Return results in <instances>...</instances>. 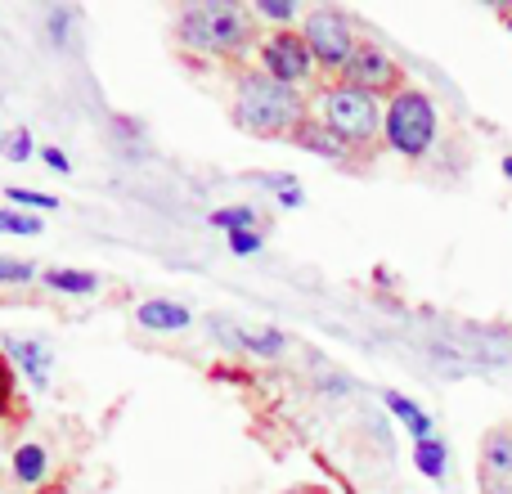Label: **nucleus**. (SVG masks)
Returning a JSON list of instances; mask_svg holds the SVG:
<instances>
[{
    "label": "nucleus",
    "mask_w": 512,
    "mask_h": 494,
    "mask_svg": "<svg viewBox=\"0 0 512 494\" xmlns=\"http://www.w3.org/2000/svg\"><path fill=\"white\" fill-rule=\"evenodd\" d=\"M203 14H207V23H212L216 54H243L256 41L252 14L243 5H234V0H203Z\"/></svg>",
    "instance_id": "nucleus-7"
},
{
    "label": "nucleus",
    "mask_w": 512,
    "mask_h": 494,
    "mask_svg": "<svg viewBox=\"0 0 512 494\" xmlns=\"http://www.w3.org/2000/svg\"><path fill=\"white\" fill-rule=\"evenodd\" d=\"M5 355L9 360H18V369L32 378V387L36 391H45L50 387V351H45L36 337H5Z\"/></svg>",
    "instance_id": "nucleus-8"
},
{
    "label": "nucleus",
    "mask_w": 512,
    "mask_h": 494,
    "mask_svg": "<svg viewBox=\"0 0 512 494\" xmlns=\"http://www.w3.org/2000/svg\"><path fill=\"white\" fill-rule=\"evenodd\" d=\"M72 9H63V5H54L50 14H45V23H50V41L54 45H68V32H72Z\"/></svg>",
    "instance_id": "nucleus-23"
},
{
    "label": "nucleus",
    "mask_w": 512,
    "mask_h": 494,
    "mask_svg": "<svg viewBox=\"0 0 512 494\" xmlns=\"http://www.w3.org/2000/svg\"><path fill=\"white\" fill-rule=\"evenodd\" d=\"M319 387H324L328 396H346V391H351V382H346V378H333V373H328V378H319Z\"/></svg>",
    "instance_id": "nucleus-29"
},
{
    "label": "nucleus",
    "mask_w": 512,
    "mask_h": 494,
    "mask_svg": "<svg viewBox=\"0 0 512 494\" xmlns=\"http://www.w3.org/2000/svg\"><path fill=\"white\" fill-rule=\"evenodd\" d=\"M256 14H265V18L288 27L292 18H297V5H292V0H256Z\"/></svg>",
    "instance_id": "nucleus-24"
},
{
    "label": "nucleus",
    "mask_w": 512,
    "mask_h": 494,
    "mask_svg": "<svg viewBox=\"0 0 512 494\" xmlns=\"http://www.w3.org/2000/svg\"><path fill=\"white\" fill-rule=\"evenodd\" d=\"M342 81L355 86V90H364V95H387V90L396 95L400 90V63L391 59L382 45L360 41L355 54H351V63L342 68Z\"/></svg>",
    "instance_id": "nucleus-6"
},
{
    "label": "nucleus",
    "mask_w": 512,
    "mask_h": 494,
    "mask_svg": "<svg viewBox=\"0 0 512 494\" xmlns=\"http://www.w3.org/2000/svg\"><path fill=\"white\" fill-rule=\"evenodd\" d=\"M41 283L50 292H63V297H90V292L99 288V274H90V270H45Z\"/></svg>",
    "instance_id": "nucleus-14"
},
{
    "label": "nucleus",
    "mask_w": 512,
    "mask_h": 494,
    "mask_svg": "<svg viewBox=\"0 0 512 494\" xmlns=\"http://www.w3.org/2000/svg\"><path fill=\"white\" fill-rule=\"evenodd\" d=\"M176 41L194 54H216V36H212V23H207L203 5H185L176 18Z\"/></svg>",
    "instance_id": "nucleus-11"
},
{
    "label": "nucleus",
    "mask_w": 512,
    "mask_h": 494,
    "mask_svg": "<svg viewBox=\"0 0 512 494\" xmlns=\"http://www.w3.org/2000/svg\"><path fill=\"white\" fill-rule=\"evenodd\" d=\"M212 230H225V234H243V230H256V207L248 203H234V207H216L212 216Z\"/></svg>",
    "instance_id": "nucleus-18"
},
{
    "label": "nucleus",
    "mask_w": 512,
    "mask_h": 494,
    "mask_svg": "<svg viewBox=\"0 0 512 494\" xmlns=\"http://www.w3.org/2000/svg\"><path fill=\"white\" fill-rule=\"evenodd\" d=\"M45 230L41 216L18 212V207H0V234H14V239H36Z\"/></svg>",
    "instance_id": "nucleus-19"
},
{
    "label": "nucleus",
    "mask_w": 512,
    "mask_h": 494,
    "mask_svg": "<svg viewBox=\"0 0 512 494\" xmlns=\"http://www.w3.org/2000/svg\"><path fill=\"white\" fill-rule=\"evenodd\" d=\"M256 185L270 189V194H288V189H297V176L292 171H265V176H256Z\"/></svg>",
    "instance_id": "nucleus-26"
},
{
    "label": "nucleus",
    "mask_w": 512,
    "mask_h": 494,
    "mask_svg": "<svg viewBox=\"0 0 512 494\" xmlns=\"http://www.w3.org/2000/svg\"><path fill=\"white\" fill-rule=\"evenodd\" d=\"M315 108H319V122H324L346 149L373 144L382 135V108L387 104H378V95H364V90L346 86V81L328 86Z\"/></svg>",
    "instance_id": "nucleus-3"
},
{
    "label": "nucleus",
    "mask_w": 512,
    "mask_h": 494,
    "mask_svg": "<svg viewBox=\"0 0 512 494\" xmlns=\"http://www.w3.org/2000/svg\"><path fill=\"white\" fill-rule=\"evenodd\" d=\"M504 176L512 180V158H504Z\"/></svg>",
    "instance_id": "nucleus-31"
},
{
    "label": "nucleus",
    "mask_w": 512,
    "mask_h": 494,
    "mask_svg": "<svg viewBox=\"0 0 512 494\" xmlns=\"http://www.w3.org/2000/svg\"><path fill=\"white\" fill-rule=\"evenodd\" d=\"M45 468H50V454H45L41 445H18V454H14V477L23 481V486H41V481H45Z\"/></svg>",
    "instance_id": "nucleus-16"
},
{
    "label": "nucleus",
    "mask_w": 512,
    "mask_h": 494,
    "mask_svg": "<svg viewBox=\"0 0 512 494\" xmlns=\"http://www.w3.org/2000/svg\"><path fill=\"white\" fill-rule=\"evenodd\" d=\"M5 194H9V203H14L18 212H23V207H27V212H59V198H54V194H41V189L9 185Z\"/></svg>",
    "instance_id": "nucleus-21"
},
{
    "label": "nucleus",
    "mask_w": 512,
    "mask_h": 494,
    "mask_svg": "<svg viewBox=\"0 0 512 494\" xmlns=\"http://www.w3.org/2000/svg\"><path fill=\"white\" fill-rule=\"evenodd\" d=\"M41 162H45V167H50V171H59V176H68V171H72L68 153H63V149H54V144H45V149H41Z\"/></svg>",
    "instance_id": "nucleus-28"
},
{
    "label": "nucleus",
    "mask_w": 512,
    "mask_h": 494,
    "mask_svg": "<svg viewBox=\"0 0 512 494\" xmlns=\"http://www.w3.org/2000/svg\"><path fill=\"white\" fill-rule=\"evenodd\" d=\"M0 153H5V162H14V167L32 162V131H27V126L5 131V135H0Z\"/></svg>",
    "instance_id": "nucleus-20"
},
{
    "label": "nucleus",
    "mask_w": 512,
    "mask_h": 494,
    "mask_svg": "<svg viewBox=\"0 0 512 494\" xmlns=\"http://www.w3.org/2000/svg\"><path fill=\"white\" fill-rule=\"evenodd\" d=\"M135 324L149 328V333H180V328L194 324V315H189V306H180V301H140V310H135Z\"/></svg>",
    "instance_id": "nucleus-9"
},
{
    "label": "nucleus",
    "mask_w": 512,
    "mask_h": 494,
    "mask_svg": "<svg viewBox=\"0 0 512 494\" xmlns=\"http://www.w3.org/2000/svg\"><path fill=\"white\" fill-rule=\"evenodd\" d=\"M234 122L252 135H292L306 122V99L301 90L265 77V72H243L239 99H234Z\"/></svg>",
    "instance_id": "nucleus-1"
},
{
    "label": "nucleus",
    "mask_w": 512,
    "mask_h": 494,
    "mask_svg": "<svg viewBox=\"0 0 512 494\" xmlns=\"http://www.w3.org/2000/svg\"><path fill=\"white\" fill-rule=\"evenodd\" d=\"M261 72L274 81H283V86L301 90L310 77H315V59H310L306 41H301V32H288V27H279L274 36H265L261 41Z\"/></svg>",
    "instance_id": "nucleus-5"
},
{
    "label": "nucleus",
    "mask_w": 512,
    "mask_h": 494,
    "mask_svg": "<svg viewBox=\"0 0 512 494\" xmlns=\"http://www.w3.org/2000/svg\"><path fill=\"white\" fill-rule=\"evenodd\" d=\"M301 203H306L301 185H297V189H288V194H279V207H288V212H292V207H301Z\"/></svg>",
    "instance_id": "nucleus-30"
},
{
    "label": "nucleus",
    "mask_w": 512,
    "mask_h": 494,
    "mask_svg": "<svg viewBox=\"0 0 512 494\" xmlns=\"http://www.w3.org/2000/svg\"><path fill=\"white\" fill-rule=\"evenodd\" d=\"M36 265L32 261H14V256H0V283L5 288H18V283H32L36 279Z\"/></svg>",
    "instance_id": "nucleus-22"
},
{
    "label": "nucleus",
    "mask_w": 512,
    "mask_h": 494,
    "mask_svg": "<svg viewBox=\"0 0 512 494\" xmlns=\"http://www.w3.org/2000/svg\"><path fill=\"white\" fill-rule=\"evenodd\" d=\"M225 243H230L234 256H256L265 239H261V230H243V234H225Z\"/></svg>",
    "instance_id": "nucleus-25"
},
{
    "label": "nucleus",
    "mask_w": 512,
    "mask_h": 494,
    "mask_svg": "<svg viewBox=\"0 0 512 494\" xmlns=\"http://www.w3.org/2000/svg\"><path fill=\"white\" fill-rule=\"evenodd\" d=\"M9 400H14V373H9V360L0 355V418H5Z\"/></svg>",
    "instance_id": "nucleus-27"
},
{
    "label": "nucleus",
    "mask_w": 512,
    "mask_h": 494,
    "mask_svg": "<svg viewBox=\"0 0 512 494\" xmlns=\"http://www.w3.org/2000/svg\"><path fill=\"white\" fill-rule=\"evenodd\" d=\"M481 459L495 481H512V432H490L481 445Z\"/></svg>",
    "instance_id": "nucleus-15"
},
{
    "label": "nucleus",
    "mask_w": 512,
    "mask_h": 494,
    "mask_svg": "<svg viewBox=\"0 0 512 494\" xmlns=\"http://www.w3.org/2000/svg\"><path fill=\"white\" fill-rule=\"evenodd\" d=\"M382 135H387V144L400 153V158L418 162L432 153L436 144V104L427 90L418 86H400L396 95H391V104L382 108Z\"/></svg>",
    "instance_id": "nucleus-2"
},
{
    "label": "nucleus",
    "mask_w": 512,
    "mask_h": 494,
    "mask_svg": "<svg viewBox=\"0 0 512 494\" xmlns=\"http://www.w3.org/2000/svg\"><path fill=\"white\" fill-rule=\"evenodd\" d=\"M239 346L243 351H252V355H261V360H274V355L288 351V337H283L279 328H261V333H248V328H243Z\"/></svg>",
    "instance_id": "nucleus-17"
},
{
    "label": "nucleus",
    "mask_w": 512,
    "mask_h": 494,
    "mask_svg": "<svg viewBox=\"0 0 512 494\" xmlns=\"http://www.w3.org/2000/svg\"><path fill=\"white\" fill-rule=\"evenodd\" d=\"M292 144L306 149V153H315V158H328V162H346V153H351L324 122H319V117H306V122L292 131Z\"/></svg>",
    "instance_id": "nucleus-10"
},
{
    "label": "nucleus",
    "mask_w": 512,
    "mask_h": 494,
    "mask_svg": "<svg viewBox=\"0 0 512 494\" xmlns=\"http://www.w3.org/2000/svg\"><path fill=\"white\" fill-rule=\"evenodd\" d=\"M414 468L423 472L427 481H445V468H450V445L441 436H427V441L414 445Z\"/></svg>",
    "instance_id": "nucleus-13"
},
{
    "label": "nucleus",
    "mask_w": 512,
    "mask_h": 494,
    "mask_svg": "<svg viewBox=\"0 0 512 494\" xmlns=\"http://www.w3.org/2000/svg\"><path fill=\"white\" fill-rule=\"evenodd\" d=\"M301 41H306L315 68L337 72V77H342V68L351 63L355 45H360L355 41L351 18H346L342 9H333V5H319V9H310V14L301 18Z\"/></svg>",
    "instance_id": "nucleus-4"
},
{
    "label": "nucleus",
    "mask_w": 512,
    "mask_h": 494,
    "mask_svg": "<svg viewBox=\"0 0 512 494\" xmlns=\"http://www.w3.org/2000/svg\"><path fill=\"white\" fill-rule=\"evenodd\" d=\"M382 400H387V409L400 418V427H405V432L414 436V445H418V441H427V436H436L432 414H427V409H418L409 396H400V391H387V396H382Z\"/></svg>",
    "instance_id": "nucleus-12"
}]
</instances>
